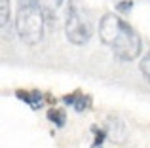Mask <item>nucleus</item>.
<instances>
[{
	"label": "nucleus",
	"instance_id": "obj_1",
	"mask_svg": "<svg viewBox=\"0 0 150 148\" xmlns=\"http://www.w3.org/2000/svg\"><path fill=\"white\" fill-rule=\"evenodd\" d=\"M99 36L120 61H133L143 51V42L137 30L118 15L106 13L101 19Z\"/></svg>",
	"mask_w": 150,
	"mask_h": 148
},
{
	"label": "nucleus",
	"instance_id": "obj_2",
	"mask_svg": "<svg viewBox=\"0 0 150 148\" xmlns=\"http://www.w3.org/2000/svg\"><path fill=\"white\" fill-rule=\"evenodd\" d=\"M44 27H46V17H44V6L42 4H34V6L19 4L15 29H17L21 42H25L27 46L38 44L44 36Z\"/></svg>",
	"mask_w": 150,
	"mask_h": 148
},
{
	"label": "nucleus",
	"instance_id": "obj_3",
	"mask_svg": "<svg viewBox=\"0 0 150 148\" xmlns=\"http://www.w3.org/2000/svg\"><path fill=\"white\" fill-rule=\"evenodd\" d=\"M74 10L72 0H50L44 6V17H46V27L51 30L65 29L70 13Z\"/></svg>",
	"mask_w": 150,
	"mask_h": 148
},
{
	"label": "nucleus",
	"instance_id": "obj_4",
	"mask_svg": "<svg viewBox=\"0 0 150 148\" xmlns=\"http://www.w3.org/2000/svg\"><path fill=\"white\" fill-rule=\"evenodd\" d=\"M65 32H67V38H69L70 44L74 46H84L88 44V40L91 38V27H89L88 19H84L78 10L74 8L72 13H70L69 21L65 25Z\"/></svg>",
	"mask_w": 150,
	"mask_h": 148
},
{
	"label": "nucleus",
	"instance_id": "obj_5",
	"mask_svg": "<svg viewBox=\"0 0 150 148\" xmlns=\"http://www.w3.org/2000/svg\"><path fill=\"white\" fill-rule=\"evenodd\" d=\"M15 97H17L19 101H25L27 104H29L33 110H38V108L44 106V95H42L40 91H25V89H17L15 91Z\"/></svg>",
	"mask_w": 150,
	"mask_h": 148
},
{
	"label": "nucleus",
	"instance_id": "obj_6",
	"mask_svg": "<svg viewBox=\"0 0 150 148\" xmlns=\"http://www.w3.org/2000/svg\"><path fill=\"white\" fill-rule=\"evenodd\" d=\"M63 103L74 106L78 112H84L91 106V97L84 95V93H72V95H65L63 97Z\"/></svg>",
	"mask_w": 150,
	"mask_h": 148
},
{
	"label": "nucleus",
	"instance_id": "obj_7",
	"mask_svg": "<svg viewBox=\"0 0 150 148\" xmlns=\"http://www.w3.org/2000/svg\"><path fill=\"white\" fill-rule=\"evenodd\" d=\"M48 120L53 122L57 127H63L67 123V114H65V110H61V108H50L48 110Z\"/></svg>",
	"mask_w": 150,
	"mask_h": 148
},
{
	"label": "nucleus",
	"instance_id": "obj_8",
	"mask_svg": "<svg viewBox=\"0 0 150 148\" xmlns=\"http://www.w3.org/2000/svg\"><path fill=\"white\" fill-rule=\"evenodd\" d=\"M0 21L2 29H6L10 23V0H0Z\"/></svg>",
	"mask_w": 150,
	"mask_h": 148
},
{
	"label": "nucleus",
	"instance_id": "obj_9",
	"mask_svg": "<svg viewBox=\"0 0 150 148\" xmlns=\"http://www.w3.org/2000/svg\"><path fill=\"white\" fill-rule=\"evenodd\" d=\"M91 131H93V135H95V141H93L91 148H101L103 146V141H105L106 135H108V131H106V129H101V127H97V125H93Z\"/></svg>",
	"mask_w": 150,
	"mask_h": 148
},
{
	"label": "nucleus",
	"instance_id": "obj_10",
	"mask_svg": "<svg viewBox=\"0 0 150 148\" xmlns=\"http://www.w3.org/2000/svg\"><path fill=\"white\" fill-rule=\"evenodd\" d=\"M139 68H141V72L144 74V76L150 80V51L146 53V55L143 57V61H141V65H139Z\"/></svg>",
	"mask_w": 150,
	"mask_h": 148
},
{
	"label": "nucleus",
	"instance_id": "obj_11",
	"mask_svg": "<svg viewBox=\"0 0 150 148\" xmlns=\"http://www.w3.org/2000/svg\"><path fill=\"white\" fill-rule=\"evenodd\" d=\"M116 10L120 13H129L133 10V0H122V2L116 4Z\"/></svg>",
	"mask_w": 150,
	"mask_h": 148
}]
</instances>
